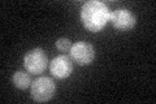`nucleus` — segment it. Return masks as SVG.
<instances>
[{"label": "nucleus", "mask_w": 156, "mask_h": 104, "mask_svg": "<svg viewBox=\"0 0 156 104\" xmlns=\"http://www.w3.org/2000/svg\"><path fill=\"white\" fill-rule=\"evenodd\" d=\"M111 20V12L104 3L91 0L83 4L81 9V21L89 31L98 33Z\"/></svg>", "instance_id": "nucleus-1"}, {"label": "nucleus", "mask_w": 156, "mask_h": 104, "mask_svg": "<svg viewBox=\"0 0 156 104\" xmlns=\"http://www.w3.org/2000/svg\"><path fill=\"white\" fill-rule=\"evenodd\" d=\"M56 86L50 77H39L34 82H31L30 94L31 98L37 103H46L51 100L55 94Z\"/></svg>", "instance_id": "nucleus-2"}, {"label": "nucleus", "mask_w": 156, "mask_h": 104, "mask_svg": "<svg viewBox=\"0 0 156 104\" xmlns=\"http://www.w3.org/2000/svg\"><path fill=\"white\" fill-rule=\"evenodd\" d=\"M23 65L30 74H42L48 66V59L42 48H34L23 57Z\"/></svg>", "instance_id": "nucleus-3"}, {"label": "nucleus", "mask_w": 156, "mask_h": 104, "mask_svg": "<svg viewBox=\"0 0 156 104\" xmlns=\"http://www.w3.org/2000/svg\"><path fill=\"white\" fill-rule=\"evenodd\" d=\"M69 57L80 66L90 65L95 57V49L87 42H77L72 44L69 51Z\"/></svg>", "instance_id": "nucleus-4"}, {"label": "nucleus", "mask_w": 156, "mask_h": 104, "mask_svg": "<svg viewBox=\"0 0 156 104\" xmlns=\"http://www.w3.org/2000/svg\"><path fill=\"white\" fill-rule=\"evenodd\" d=\"M109 21L113 25V27L120 31H126L134 27L136 22L135 16L131 13L129 9L125 8H119L116 11L111 12V20Z\"/></svg>", "instance_id": "nucleus-5"}, {"label": "nucleus", "mask_w": 156, "mask_h": 104, "mask_svg": "<svg viewBox=\"0 0 156 104\" xmlns=\"http://www.w3.org/2000/svg\"><path fill=\"white\" fill-rule=\"evenodd\" d=\"M73 60L66 55H60L50 63V73L57 80H65L73 72Z\"/></svg>", "instance_id": "nucleus-6"}, {"label": "nucleus", "mask_w": 156, "mask_h": 104, "mask_svg": "<svg viewBox=\"0 0 156 104\" xmlns=\"http://www.w3.org/2000/svg\"><path fill=\"white\" fill-rule=\"evenodd\" d=\"M12 82L20 90H26L27 87L31 86V78H30V73L29 72H23L20 70L16 72L12 77Z\"/></svg>", "instance_id": "nucleus-7"}, {"label": "nucleus", "mask_w": 156, "mask_h": 104, "mask_svg": "<svg viewBox=\"0 0 156 104\" xmlns=\"http://www.w3.org/2000/svg\"><path fill=\"white\" fill-rule=\"evenodd\" d=\"M56 48L60 52H69L72 48V42L68 38H60L56 41Z\"/></svg>", "instance_id": "nucleus-8"}]
</instances>
